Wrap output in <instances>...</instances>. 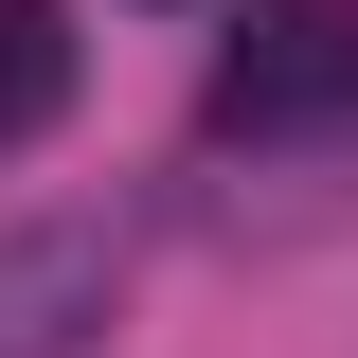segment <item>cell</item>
I'll list each match as a JSON object with an SVG mask.
<instances>
[{"mask_svg":"<svg viewBox=\"0 0 358 358\" xmlns=\"http://www.w3.org/2000/svg\"><path fill=\"white\" fill-rule=\"evenodd\" d=\"M358 108V0H251L215 54V126L233 143H305Z\"/></svg>","mask_w":358,"mask_h":358,"instance_id":"6da1fadb","label":"cell"},{"mask_svg":"<svg viewBox=\"0 0 358 358\" xmlns=\"http://www.w3.org/2000/svg\"><path fill=\"white\" fill-rule=\"evenodd\" d=\"M90 305H108V251L54 233V251H0V358H72Z\"/></svg>","mask_w":358,"mask_h":358,"instance_id":"7a4b0ae2","label":"cell"},{"mask_svg":"<svg viewBox=\"0 0 358 358\" xmlns=\"http://www.w3.org/2000/svg\"><path fill=\"white\" fill-rule=\"evenodd\" d=\"M72 108V18L54 0H0V143H36Z\"/></svg>","mask_w":358,"mask_h":358,"instance_id":"3957f363","label":"cell"}]
</instances>
